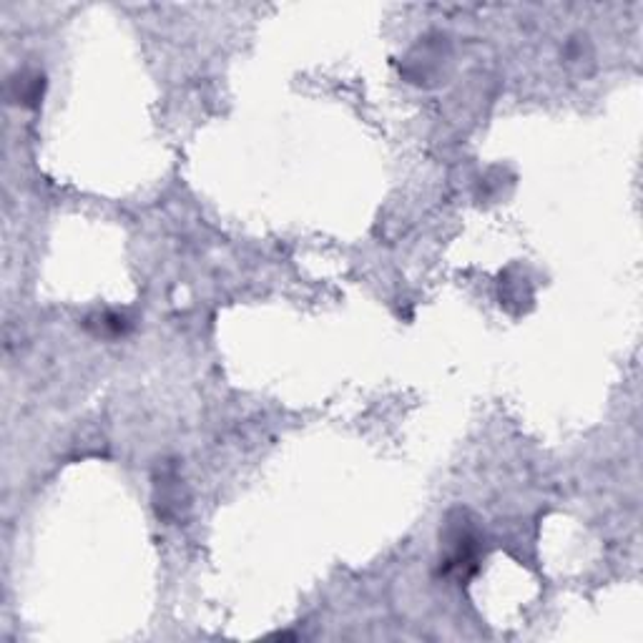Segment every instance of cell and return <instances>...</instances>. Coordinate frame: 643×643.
Instances as JSON below:
<instances>
[{"label": "cell", "mask_w": 643, "mask_h": 643, "mask_svg": "<svg viewBox=\"0 0 643 643\" xmlns=\"http://www.w3.org/2000/svg\"><path fill=\"white\" fill-rule=\"evenodd\" d=\"M480 535L475 523L465 510H453L445 518L443 530V556H440V573L443 576L470 578L478 571L480 563Z\"/></svg>", "instance_id": "cell-1"}, {"label": "cell", "mask_w": 643, "mask_h": 643, "mask_svg": "<svg viewBox=\"0 0 643 643\" xmlns=\"http://www.w3.org/2000/svg\"><path fill=\"white\" fill-rule=\"evenodd\" d=\"M186 505L184 498V485H181L179 473L176 468L166 465L161 470V478L156 480V510L164 520L181 518V508Z\"/></svg>", "instance_id": "cell-2"}, {"label": "cell", "mask_w": 643, "mask_h": 643, "mask_svg": "<svg viewBox=\"0 0 643 643\" xmlns=\"http://www.w3.org/2000/svg\"><path fill=\"white\" fill-rule=\"evenodd\" d=\"M13 98L23 106H36L43 96V78L38 73H18L11 81Z\"/></svg>", "instance_id": "cell-3"}]
</instances>
